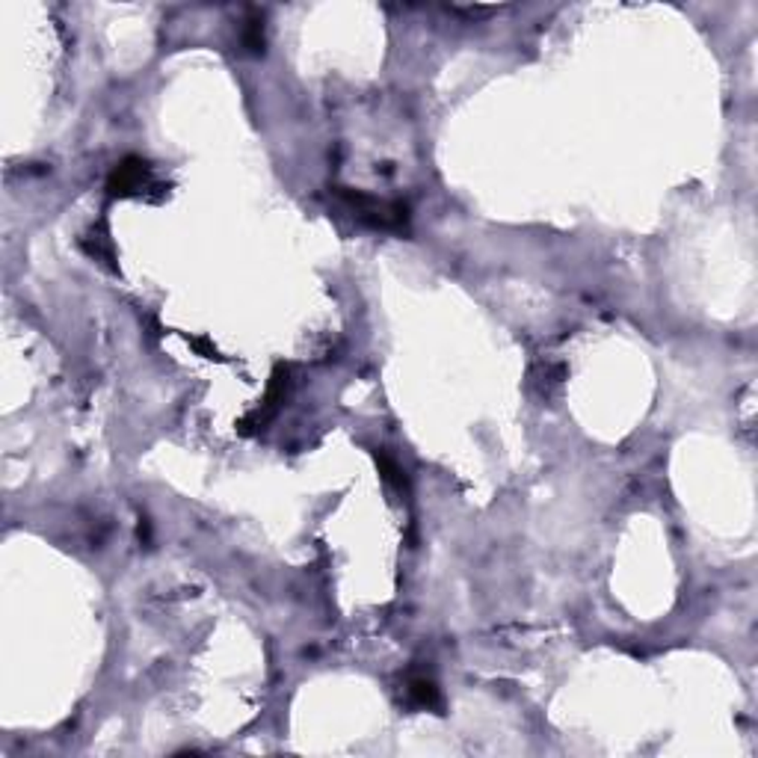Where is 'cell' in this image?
<instances>
[{
	"mask_svg": "<svg viewBox=\"0 0 758 758\" xmlns=\"http://www.w3.org/2000/svg\"><path fill=\"white\" fill-rule=\"evenodd\" d=\"M338 193H341V199L359 214V219H365V223H370L373 228H382V232H403L406 228V205L377 202L359 190H338Z\"/></svg>",
	"mask_w": 758,
	"mask_h": 758,
	"instance_id": "6da1fadb",
	"label": "cell"
},
{
	"mask_svg": "<svg viewBox=\"0 0 758 758\" xmlns=\"http://www.w3.org/2000/svg\"><path fill=\"white\" fill-rule=\"evenodd\" d=\"M377 463H379V471H382V477H386L389 483H394L398 489H406V475H403V468L394 463V459L389 454H382V450H377Z\"/></svg>",
	"mask_w": 758,
	"mask_h": 758,
	"instance_id": "277c9868",
	"label": "cell"
},
{
	"mask_svg": "<svg viewBox=\"0 0 758 758\" xmlns=\"http://www.w3.org/2000/svg\"><path fill=\"white\" fill-rule=\"evenodd\" d=\"M406 694H409V702L415 708H442V696H438L436 681L430 678H412Z\"/></svg>",
	"mask_w": 758,
	"mask_h": 758,
	"instance_id": "3957f363",
	"label": "cell"
},
{
	"mask_svg": "<svg viewBox=\"0 0 758 758\" xmlns=\"http://www.w3.org/2000/svg\"><path fill=\"white\" fill-rule=\"evenodd\" d=\"M146 181H149V163L142 158H125L122 163H116V169L107 181V190L113 196H130V193H139Z\"/></svg>",
	"mask_w": 758,
	"mask_h": 758,
	"instance_id": "7a4b0ae2",
	"label": "cell"
}]
</instances>
